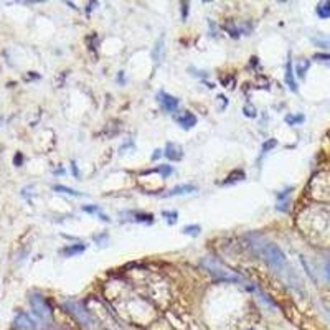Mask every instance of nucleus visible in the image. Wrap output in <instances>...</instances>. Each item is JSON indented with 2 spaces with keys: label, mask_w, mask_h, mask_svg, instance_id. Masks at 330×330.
<instances>
[{
  "label": "nucleus",
  "mask_w": 330,
  "mask_h": 330,
  "mask_svg": "<svg viewBox=\"0 0 330 330\" xmlns=\"http://www.w3.org/2000/svg\"><path fill=\"white\" fill-rule=\"evenodd\" d=\"M13 325H15V328H18V330H37V324H35V322L30 319V315H27L25 312L17 314Z\"/></svg>",
  "instance_id": "6"
},
{
  "label": "nucleus",
  "mask_w": 330,
  "mask_h": 330,
  "mask_svg": "<svg viewBox=\"0 0 330 330\" xmlns=\"http://www.w3.org/2000/svg\"><path fill=\"white\" fill-rule=\"evenodd\" d=\"M162 154H164L162 150H160V149H157V150H156V154H154V156H152V160H157V159H159L160 156H162Z\"/></svg>",
  "instance_id": "27"
},
{
  "label": "nucleus",
  "mask_w": 330,
  "mask_h": 330,
  "mask_svg": "<svg viewBox=\"0 0 330 330\" xmlns=\"http://www.w3.org/2000/svg\"><path fill=\"white\" fill-rule=\"evenodd\" d=\"M157 101H159L160 106H162V109L165 112H168V114H173V112H177V109H179V99L175 96L165 93V91H159Z\"/></svg>",
  "instance_id": "5"
},
{
  "label": "nucleus",
  "mask_w": 330,
  "mask_h": 330,
  "mask_svg": "<svg viewBox=\"0 0 330 330\" xmlns=\"http://www.w3.org/2000/svg\"><path fill=\"white\" fill-rule=\"evenodd\" d=\"M244 114H246L248 117H255L256 116V108L252 109L251 106H246V108H244Z\"/></svg>",
  "instance_id": "24"
},
{
  "label": "nucleus",
  "mask_w": 330,
  "mask_h": 330,
  "mask_svg": "<svg viewBox=\"0 0 330 330\" xmlns=\"http://www.w3.org/2000/svg\"><path fill=\"white\" fill-rule=\"evenodd\" d=\"M315 13H317V17L322 18V20L330 18V2H328V0L317 4V7H315Z\"/></svg>",
  "instance_id": "13"
},
{
  "label": "nucleus",
  "mask_w": 330,
  "mask_h": 330,
  "mask_svg": "<svg viewBox=\"0 0 330 330\" xmlns=\"http://www.w3.org/2000/svg\"><path fill=\"white\" fill-rule=\"evenodd\" d=\"M309 66H311V61H309V60H299L296 63V73H297L299 78H304Z\"/></svg>",
  "instance_id": "16"
},
{
  "label": "nucleus",
  "mask_w": 330,
  "mask_h": 330,
  "mask_svg": "<svg viewBox=\"0 0 330 330\" xmlns=\"http://www.w3.org/2000/svg\"><path fill=\"white\" fill-rule=\"evenodd\" d=\"M312 43L319 48H330V37L319 33L317 37H312Z\"/></svg>",
  "instance_id": "15"
},
{
  "label": "nucleus",
  "mask_w": 330,
  "mask_h": 330,
  "mask_svg": "<svg viewBox=\"0 0 330 330\" xmlns=\"http://www.w3.org/2000/svg\"><path fill=\"white\" fill-rule=\"evenodd\" d=\"M258 251H259V255L264 258V261L271 266V268H274L276 271H283L286 268V264H287L286 255H284V251L277 246V244L264 241L261 246L258 248Z\"/></svg>",
  "instance_id": "1"
},
{
  "label": "nucleus",
  "mask_w": 330,
  "mask_h": 330,
  "mask_svg": "<svg viewBox=\"0 0 330 330\" xmlns=\"http://www.w3.org/2000/svg\"><path fill=\"white\" fill-rule=\"evenodd\" d=\"M314 58L317 61H330V55H325V53H317L314 55Z\"/></svg>",
  "instance_id": "23"
},
{
  "label": "nucleus",
  "mask_w": 330,
  "mask_h": 330,
  "mask_svg": "<svg viewBox=\"0 0 330 330\" xmlns=\"http://www.w3.org/2000/svg\"><path fill=\"white\" fill-rule=\"evenodd\" d=\"M63 309L68 312V314H71L73 317L76 319V322L81 325V327H84V328H91L94 325V320H93V317L89 315V312L84 309L80 302H76V300H73V299H69V300H65L63 302Z\"/></svg>",
  "instance_id": "3"
},
{
  "label": "nucleus",
  "mask_w": 330,
  "mask_h": 330,
  "mask_svg": "<svg viewBox=\"0 0 330 330\" xmlns=\"http://www.w3.org/2000/svg\"><path fill=\"white\" fill-rule=\"evenodd\" d=\"M284 80H286L287 88H289L292 93H297L299 88H297L296 78H294V69H292V61L291 60L287 61V65H286V76H284Z\"/></svg>",
  "instance_id": "9"
},
{
  "label": "nucleus",
  "mask_w": 330,
  "mask_h": 330,
  "mask_svg": "<svg viewBox=\"0 0 330 330\" xmlns=\"http://www.w3.org/2000/svg\"><path fill=\"white\" fill-rule=\"evenodd\" d=\"M152 172H157V173H160V175H162V179H167V177H170V175H172L173 168H172V165L162 164V165H160V167H157L156 170H152Z\"/></svg>",
  "instance_id": "19"
},
{
  "label": "nucleus",
  "mask_w": 330,
  "mask_h": 330,
  "mask_svg": "<svg viewBox=\"0 0 330 330\" xmlns=\"http://www.w3.org/2000/svg\"><path fill=\"white\" fill-rule=\"evenodd\" d=\"M162 216H164V218H167L168 224L177 223V220H179V213L177 212H162Z\"/></svg>",
  "instance_id": "21"
},
{
  "label": "nucleus",
  "mask_w": 330,
  "mask_h": 330,
  "mask_svg": "<svg viewBox=\"0 0 330 330\" xmlns=\"http://www.w3.org/2000/svg\"><path fill=\"white\" fill-rule=\"evenodd\" d=\"M304 116L302 114H287L286 116V124L287 125H297L304 122Z\"/></svg>",
  "instance_id": "17"
},
{
  "label": "nucleus",
  "mask_w": 330,
  "mask_h": 330,
  "mask_svg": "<svg viewBox=\"0 0 330 330\" xmlns=\"http://www.w3.org/2000/svg\"><path fill=\"white\" fill-rule=\"evenodd\" d=\"M83 212H84V213L99 215V216H101V220H103V221H106V223H108V221H111L109 216H108V215H104V213L101 212V208L97 207V205H86V207H83Z\"/></svg>",
  "instance_id": "14"
},
{
  "label": "nucleus",
  "mask_w": 330,
  "mask_h": 330,
  "mask_svg": "<svg viewBox=\"0 0 330 330\" xmlns=\"http://www.w3.org/2000/svg\"><path fill=\"white\" fill-rule=\"evenodd\" d=\"M196 192V187L192 184H184V185H177L173 187L172 190H168L164 196H179V195H185V193H193Z\"/></svg>",
  "instance_id": "10"
},
{
  "label": "nucleus",
  "mask_w": 330,
  "mask_h": 330,
  "mask_svg": "<svg viewBox=\"0 0 330 330\" xmlns=\"http://www.w3.org/2000/svg\"><path fill=\"white\" fill-rule=\"evenodd\" d=\"M164 154H165V157L168 160H177V162H179V160H182V157H184L182 147L179 144H175V142H167Z\"/></svg>",
  "instance_id": "8"
},
{
  "label": "nucleus",
  "mask_w": 330,
  "mask_h": 330,
  "mask_svg": "<svg viewBox=\"0 0 330 330\" xmlns=\"http://www.w3.org/2000/svg\"><path fill=\"white\" fill-rule=\"evenodd\" d=\"M184 231L185 235H190V236H198V233L201 231L200 228V224H187V226H184Z\"/></svg>",
  "instance_id": "20"
},
{
  "label": "nucleus",
  "mask_w": 330,
  "mask_h": 330,
  "mask_svg": "<svg viewBox=\"0 0 330 330\" xmlns=\"http://www.w3.org/2000/svg\"><path fill=\"white\" fill-rule=\"evenodd\" d=\"M22 162H23V156H22L20 152H17L15 159H13V164H15L17 167H20V165H22Z\"/></svg>",
  "instance_id": "25"
},
{
  "label": "nucleus",
  "mask_w": 330,
  "mask_h": 330,
  "mask_svg": "<svg viewBox=\"0 0 330 330\" xmlns=\"http://www.w3.org/2000/svg\"><path fill=\"white\" fill-rule=\"evenodd\" d=\"M201 266H203V268H207V271L210 272V274H212L215 279H218V281H224V283H240V281H241L240 276H236V274H233V272L224 269L215 258H205L201 261Z\"/></svg>",
  "instance_id": "2"
},
{
  "label": "nucleus",
  "mask_w": 330,
  "mask_h": 330,
  "mask_svg": "<svg viewBox=\"0 0 330 330\" xmlns=\"http://www.w3.org/2000/svg\"><path fill=\"white\" fill-rule=\"evenodd\" d=\"M325 274H327V277H328V281H330V261L325 264Z\"/></svg>",
  "instance_id": "28"
},
{
  "label": "nucleus",
  "mask_w": 330,
  "mask_h": 330,
  "mask_svg": "<svg viewBox=\"0 0 330 330\" xmlns=\"http://www.w3.org/2000/svg\"><path fill=\"white\" fill-rule=\"evenodd\" d=\"M53 190H55V192H58V193L71 195V196H83V193L73 190V188H68V187H65V185H55V187H53Z\"/></svg>",
  "instance_id": "18"
},
{
  "label": "nucleus",
  "mask_w": 330,
  "mask_h": 330,
  "mask_svg": "<svg viewBox=\"0 0 330 330\" xmlns=\"http://www.w3.org/2000/svg\"><path fill=\"white\" fill-rule=\"evenodd\" d=\"M30 306L33 309V312L38 315L41 320L45 322H50L52 320V315H53V311L50 304H48V300L41 296V294H30Z\"/></svg>",
  "instance_id": "4"
},
{
  "label": "nucleus",
  "mask_w": 330,
  "mask_h": 330,
  "mask_svg": "<svg viewBox=\"0 0 330 330\" xmlns=\"http://www.w3.org/2000/svg\"><path fill=\"white\" fill-rule=\"evenodd\" d=\"M276 144H277V142H276V139H271L269 142H264V144H263V154L272 150V149H274V147H276Z\"/></svg>",
  "instance_id": "22"
},
{
  "label": "nucleus",
  "mask_w": 330,
  "mask_h": 330,
  "mask_svg": "<svg viewBox=\"0 0 330 330\" xmlns=\"http://www.w3.org/2000/svg\"><path fill=\"white\" fill-rule=\"evenodd\" d=\"M86 244H83V243H78V244H69V246H66L65 249H63V256H66V258H73L76 255H81V252L86 251Z\"/></svg>",
  "instance_id": "11"
},
{
  "label": "nucleus",
  "mask_w": 330,
  "mask_h": 330,
  "mask_svg": "<svg viewBox=\"0 0 330 330\" xmlns=\"http://www.w3.org/2000/svg\"><path fill=\"white\" fill-rule=\"evenodd\" d=\"M128 215L132 216V221H137V223H145V224H150L154 223V215L150 213H139V212H125Z\"/></svg>",
  "instance_id": "12"
},
{
  "label": "nucleus",
  "mask_w": 330,
  "mask_h": 330,
  "mask_svg": "<svg viewBox=\"0 0 330 330\" xmlns=\"http://www.w3.org/2000/svg\"><path fill=\"white\" fill-rule=\"evenodd\" d=\"M188 15V4H182V20H187Z\"/></svg>",
  "instance_id": "26"
},
{
  "label": "nucleus",
  "mask_w": 330,
  "mask_h": 330,
  "mask_svg": "<svg viewBox=\"0 0 330 330\" xmlns=\"http://www.w3.org/2000/svg\"><path fill=\"white\" fill-rule=\"evenodd\" d=\"M71 168H73V175H74V177H78V168H76L74 162H71Z\"/></svg>",
  "instance_id": "29"
},
{
  "label": "nucleus",
  "mask_w": 330,
  "mask_h": 330,
  "mask_svg": "<svg viewBox=\"0 0 330 330\" xmlns=\"http://www.w3.org/2000/svg\"><path fill=\"white\" fill-rule=\"evenodd\" d=\"M175 122H177L182 129H193L196 125V116L192 114V112H182V114L175 116Z\"/></svg>",
  "instance_id": "7"
}]
</instances>
